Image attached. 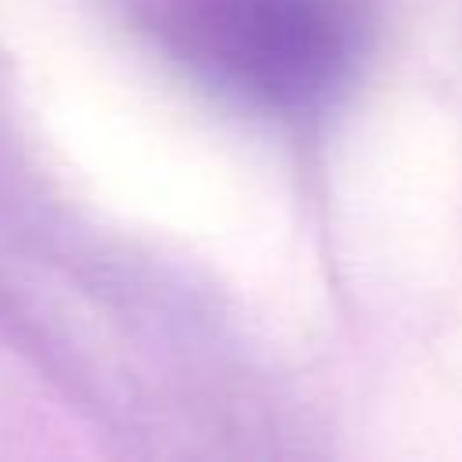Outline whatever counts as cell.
I'll return each instance as SVG.
<instances>
[{
    "mask_svg": "<svg viewBox=\"0 0 462 462\" xmlns=\"http://www.w3.org/2000/svg\"><path fill=\"white\" fill-rule=\"evenodd\" d=\"M166 29L220 90L285 112L325 97L357 43L350 0H166Z\"/></svg>",
    "mask_w": 462,
    "mask_h": 462,
    "instance_id": "1",
    "label": "cell"
}]
</instances>
